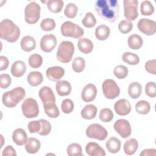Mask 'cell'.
Instances as JSON below:
<instances>
[{
  "label": "cell",
  "instance_id": "6da1fadb",
  "mask_svg": "<svg viewBox=\"0 0 156 156\" xmlns=\"http://www.w3.org/2000/svg\"><path fill=\"white\" fill-rule=\"evenodd\" d=\"M94 9L102 19L109 23L115 22L119 17V6L116 0H98L95 2Z\"/></svg>",
  "mask_w": 156,
  "mask_h": 156
},
{
  "label": "cell",
  "instance_id": "7a4b0ae2",
  "mask_svg": "<svg viewBox=\"0 0 156 156\" xmlns=\"http://www.w3.org/2000/svg\"><path fill=\"white\" fill-rule=\"evenodd\" d=\"M20 35V29L12 20L4 19L0 23V37L9 43L16 42Z\"/></svg>",
  "mask_w": 156,
  "mask_h": 156
},
{
  "label": "cell",
  "instance_id": "3957f363",
  "mask_svg": "<svg viewBox=\"0 0 156 156\" xmlns=\"http://www.w3.org/2000/svg\"><path fill=\"white\" fill-rule=\"evenodd\" d=\"M26 95V91L23 87H18L5 92L2 94V101L3 104L8 108L15 107Z\"/></svg>",
  "mask_w": 156,
  "mask_h": 156
},
{
  "label": "cell",
  "instance_id": "277c9868",
  "mask_svg": "<svg viewBox=\"0 0 156 156\" xmlns=\"http://www.w3.org/2000/svg\"><path fill=\"white\" fill-rule=\"evenodd\" d=\"M74 53V44L70 41H63L58 47L56 57L60 62L66 63L71 61Z\"/></svg>",
  "mask_w": 156,
  "mask_h": 156
},
{
  "label": "cell",
  "instance_id": "5b68a950",
  "mask_svg": "<svg viewBox=\"0 0 156 156\" xmlns=\"http://www.w3.org/2000/svg\"><path fill=\"white\" fill-rule=\"evenodd\" d=\"M60 30L63 36L74 38H80L84 34V31L81 27L69 21H65L62 24Z\"/></svg>",
  "mask_w": 156,
  "mask_h": 156
},
{
  "label": "cell",
  "instance_id": "8992f818",
  "mask_svg": "<svg viewBox=\"0 0 156 156\" xmlns=\"http://www.w3.org/2000/svg\"><path fill=\"white\" fill-rule=\"evenodd\" d=\"M40 5L35 2L28 4L24 9L25 21L29 24H34L38 22L40 17Z\"/></svg>",
  "mask_w": 156,
  "mask_h": 156
},
{
  "label": "cell",
  "instance_id": "52a82bcc",
  "mask_svg": "<svg viewBox=\"0 0 156 156\" xmlns=\"http://www.w3.org/2000/svg\"><path fill=\"white\" fill-rule=\"evenodd\" d=\"M23 115L26 118L37 117L39 114V107L37 101L33 98L26 99L21 105Z\"/></svg>",
  "mask_w": 156,
  "mask_h": 156
},
{
  "label": "cell",
  "instance_id": "ba28073f",
  "mask_svg": "<svg viewBox=\"0 0 156 156\" xmlns=\"http://www.w3.org/2000/svg\"><path fill=\"white\" fill-rule=\"evenodd\" d=\"M102 89L104 96L108 99H113L120 94V88L113 79H105L102 83Z\"/></svg>",
  "mask_w": 156,
  "mask_h": 156
},
{
  "label": "cell",
  "instance_id": "9c48e42d",
  "mask_svg": "<svg viewBox=\"0 0 156 156\" xmlns=\"http://www.w3.org/2000/svg\"><path fill=\"white\" fill-rule=\"evenodd\" d=\"M86 135L90 138H94L100 141L106 139L108 132L105 128L99 124H91L86 129Z\"/></svg>",
  "mask_w": 156,
  "mask_h": 156
},
{
  "label": "cell",
  "instance_id": "30bf717a",
  "mask_svg": "<svg viewBox=\"0 0 156 156\" xmlns=\"http://www.w3.org/2000/svg\"><path fill=\"white\" fill-rule=\"evenodd\" d=\"M124 15L127 21H134L138 16L137 0H124Z\"/></svg>",
  "mask_w": 156,
  "mask_h": 156
},
{
  "label": "cell",
  "instance_id": "8fae6325",
  "mask_svg": "<svg viewBox=\"0 0 156 156\" xmlns=\"http://www.w3.org/2000/svg\"><path fill=\"white\" fill-rule=\"evenodd\" d=\"M115 131L123 138H127L131 135L132 129L129 122L125 119H119L113 125Z\"/></svg>",
  "mask_w": 156,
  "mask_h": 156
},
{
  "label": "cell",
  "instance_id": "7c38bea8",
  "mask_svg": "<svg viewBox=\"0 0 156 156\" xmlns=\"http://www.w3.org/2000/svg\"><path fill=\"white\" fill-rule=\"evenodd\" d=\"M138 29L146 35H152L156 31V23L154 20L147 18H141L137 24Z\"/></svg>",
  "mask_w": 156,
  "mask_h": 156
},
{
  "label": "cell",
  "instance_id": "4fadbf2b",
  "mask_svg": "<svg viewBox=\"0 0 156 156\" xmlns=\"http://www.w3.org/2000/svg\"><path fill=\"white\" fill-rule=\"evenodd\" d=\"M57 45V38L53 34H46L40 40V46L41 49L44 52H51Z\"/></svg>",
  "mask_w": 156,
  "mask_h": 156
},
{
  "label": "cell",
  "instance_id": "5bb4252c",
  "mask_svg": "<svg viewBox=\"0 0 156 156\" xmlns=\"http://www.w3.org/2000/svg\"><path fill=\"white\" fill-rule=\"evenodd\" d=\"M38 96L43 102V105L55 102V97L52 89L48 86H44L40 88Z\"/></svg>",
  "mask_w": 156,
  "mask_h": 156
},
{
  "label": "cell",
  "instance_id": "9a60e30c",
  "mask_svg": "<svg viewBox=\"0 0 156 156\" xmlns=\"http://www.w3.org/2000/svg\"><path fill=\"white\" fill-rule=\"evenodd\" d=\"M96 95V87L93 83H88L83 88L81 93V98L84 102H90L95 99Z\"/></svg>",
  "mask_w": 156,
  "mask_h": 156
},
{
  "label": "cell",
  "instance_id": "2e32d148",
  "mask_svg": "<svg viewBox=\"0 0 156 156\" xmlns=\"http://www.w3.org/2000/svg\"><path fill=\"white\" fill-rule=\"evenodd\" d=\"M115 112L120 116H126L130 113L131 105L129 101L126 99H121L117 101L114 104Z\"/></svg>",
  "mask_w": 156,
  "mask_h": 156
},
{
  "label": "cell",
  "instance_id": "e0dca14e",
  "mask_svg": "<svg viewBox=\"0 0 156 156\" xmlns=\"http://www.w3.org/2000/svg\"><path fill=\"white\" fill-rule=\"evenodd\" d=\"M64 75L65 70L61 66H51L48 68L46 71L47 78L51 81H58Z\"/></svg>",
  "mask_w": 156,
  "mask_h": 156
},
{
  "label": "cell",
  "instance_id": "ac0fdd59",
  "mask_svg": "<svg viewBox=\"0 0 156 156\" xmlns=\"http://www.w3.org/2000/svg\"><path fill=\"white\" fill-rule=\"evenodd\" d=\"M86 153L90 156H105L104 149L95 142H90L85 146Z\"/></svg>",
  "mask_w": 156,
  "mask_h": 156
},
{
  "label": "cell",
  "instance_id": "d6986e66",
  "mask_svg": "<svg viewBox=\"0 0 156 156\" xmlns=\"http://www.w3.org/2000/svg\"><path fill=\"white\" fill-rule=\"evenodd\" d=\"M12 140L16 145L23 146L26 144L28 138L24 130L21 128H18L13 132Z\"/></svg>",
  "mask_w": 156,
  "mask_h": 156
},
{
  "label": "cell",
  "instance_id": "ffe728a7",
  "mask_svg": "<svg viewBox=\"0 0 156 156\" xmlns=\"http://www.w3.org/2000/svg\"><path fill=\"white\" fill-rule=\"evenodd\" d=\"M57 94L60 96H68L71 91V85L67 80H58L55 85Z\"/></svg>",
  "mask_w": 156,
  "mask_h": 156
},
{
  "label": "cell",
  "instance_id": "44dd1931",
  "mask_svg": "<svg viewBox=\"0 0 156 156\" xmlns=\"http://www.w3.org/2000/svg\"><path fill=\"white\" fill-rule=\"evenodd\" d=\"M79 50L83 54H90L93 50V42L87 38H80L77 41Z\"/></svg>",
  "mask_w": 156,
  "mask_h": 156
},
{
  "label": "cell",
  "instance_id": "7402d4cb",
  "mask_svg": "<svg viewBox=\"0 0 156 156\" xmlns=\"http://www.w3.org/2000/svg\"><path fill=\"white\" fill-rule=\"evenodd\" d=\"M26 71V65L25 63L21 60H17L12 65L11 73L16 77L23 76Z\"/></svg>",
  "mask_w": 156,
  "mask_h": 156
},
{
  "label": "cell",
  "instance_id": "603a6c76",
  "mask_svg": "<svg viewBox=\"0 0 156 156\" xmlns=\"http://www.w3.org/2000/svg\"><path fill=\"white\" fill-rule=\"evenodd\" d=\"M41 143L39 140L34 137H29L25 144V149L29 154L37 153L40 149Z\"/></svg>",
  "mask_w": 156,
  "mask_h": 156
},
{
  "label": "cell",
  "instance_id": "cb8c5ba5",
  "mask_svg": "<svg viewBox=\"0 0 156 156\" xmlns=\"http://www.w3.org/2000/svg\"><path fill=\"white\" fill-rule=\"evenodd\" d=\"M20 46L23 51L25 52H30L35 48L36 41L32 36L26 35L21 39Z\"/></svg>",
  "mask_w": 156,
  "mask_h": 156
},
{
  "label": "cell",
  "instance_id": "d4e9b609",
  "mask_svg": "<svg viewBox=\"0 0 156 156\" xmlns=\"http://www.w3.org/2000/svg\"><path fill=\"white\" fill-rule=\"evenodd\" d=\"M98 112L97 107L93 104L86 105L81 110V116L85 119L90 120L94 118Z\"/></svg>",
  "mask_w": 156,
  "mask_h": 156
},
{
  "label": "cell",
  "instance_id": "484cf974",
  "mask_svg": "<svg viewBox=\"0 0 156 156\" xmlns=\"http://www.w3.org/2000/svg\"><path fill=\"white\" fill-rule=\"evenodd\" d=\"M105 146L109 152L115 154L119 151L121 146V143L118 138L115 136H112L107 140Z\"/></svg>",
  "mask_w": 156,
  "mask_h": 156
},
{
  "label": "cell",
  "instance_id": "4316f807",
  "mask_svg": "<svg viewBox=\"0 0 156 156\" xmlns=\"http://www.w3.org/2000/svg\"><path fill=\"white\" fill-rule=\"evenodd\" d=\"M27 80L32 87H37L43 82V77L39 71H32L28 74Z\"/></svg>",
  "mask_w": 156,
  "mask_h": 156
},
{
  "label": "cell",
  "instance_id": "83f0119b",
  "mask_svg": "<svg viewBox=\"0 0 156 156\" xmlns=\"http://www.w3.org/2000/svg\"><path fill=\"white\" fill-rule=\"evenodd\" d=\"M138 143L135 138H130L125 141L124 144V153L128 155H133L137 151Z\"/></svg>",
  "mask_w": 156,
  "mask_h": 156
},
{
  "label": "cell",
  "instance_id": "f1b7e54d",
  "mask_svg": "<svg viewBox=\"0 0 156 156\" xmlns=\"http://www.w3.org/2000/svg\"><path fill=\"white\" fill-rule=\"evenodd\" d=\"M110 34V29L106 25H99L95 30L96 38L100 41H104L108 38Z\"/></svg>",
  "mask_w": 156,
  "mask_h": 156
},
{
  "label": "cell",
  "instance_id": "f546056e",
  "mask_svg": "<svg viewBox=\"0 0 156 156\" xmlns=\"http://www.w3.org/2000/svg\"><path fill=\"white\" fill-rule=\"evenodd\" d=\"M128 45L132 49H139L143 46V41L141 36L138 34H133L130 35L127 40Z\"/></svg>",
  "mask_w": 156,
  "mask_h": 156
},
{
  "label": "cell",
  "instance_id": "4dcf8cb0",
  "mask_svg": "<svg viewBox=\"0 0 156 156\" xmlns=\"http://www.w3.org/2000/svg\"><path fill=\"white\" fill-rule=\"evenodd\" d=\"M142 93L141 85L137 82H133L131 83L128 87V94L132 99L138 98Z\"/></svg>",
  "mask_w": 156,
  "mask_h": 156
},
{
  "label": "cell",
  "instance_id": "1f68e13d",
  "mask_svg": "<svg viewBox=\"0 0 156 156\" xmlns=\"http://www.w3.org/2000/svg\"><path fill=\"white\" fill-rule=\"evenodd\" d=\"M45 113L51 118H57L60 115V112L55 103H49L43 105Z\"/></svg>",
  "mask_w": 156,
  "mask_h": 156
},
{
  "label": "cell",
  "instance_id": "d6a6232c",
  "mask_svg": "<svg viewBox=\"0 0 156 156\" xmlns=\"http://www.w3.org/2000/svg\"><path fill=\"white\" fill-rule=\"evenodd\" d=\"M64 2L62 0H49L46 2L47 7L53 13L60 12L63 7Z\"/></svg>",
  "mask_w": 156,
  "mask_h": 156
},
{
  "label": "cell",
  "instance_id": "836d02e7",
  "mask_svg": "<svg viewBox=\"0 0 156 156\" xmlns=\"http://www.w3.org/2000/svg\"><path fill=\"white\" fill-rule=\"evenodd\" d=\"M122 60L130 65H136L140 62L138 55L130 52H126L122 54Z\"/></svg>",
  "mask_w": 156,
  "mask_h": 156
},
{
  "label": "cell",
  "instance_id": "e575fe53",
  "mask_svg": "<svg viewBox=\"0 0 156 156\" xmlns=\"http://www.w3.org/2000/svg\"><path fill=\"white\" fill-rule=\"evenodd\" d=\"M135 108L138 113L141 115H146L151 110V105L147 101L141 100L136 103Z\"/></svg>",
  "mask_w": 156,
  "mask_h": 156
},
{
  "label": "cell",
  "instance_id": "d590c367",
  "mask_svg": "<svg viewBox=\"0 0 156 156\" xmlns=\"http://www.w3.org/2000/svg\"><path fill=\"white\" fill-rule=\"evenodd\" d=\"M140 12L142 15L150 16L154 12V7L149 1H143L140 5Z\"/></svg>",
  "mask_w": 156,
  "mask_h": 156
},
{
  "label": "cell",
  "instance_id": "8d00e7d4",
  "mask_svg": "<svg viewBox=\"0 0 156 156\" xmlns=\"http://www.w3.org/2000/svg\"><path fill=\"white\" fill-rule=\"evenodd\" d=\"M66 153L69 156H82V147L78 143H71L67 147Z\"/></svg>",
  "mask_w": 156,
  "mask_h": 156
},
{
  "label": "cell",
  "instance_id": "74e56055",
  "mask_svg": "<svg viewBox=\"0 0 156 156\" xmlns=\"http://www.w3.org/2000/svg\"><path fill=\"white\" fill-rule=\"evenodd\" d=\"M28 63L29 66L32 68H38L41 66L43 63V58L38 54H33L29 57Z\"/></svg>",
  "mask_w": 156,
  "mask_h": 156
},
{
  "label": "cell",
  "instance_id": "f35d334b",
  "mask_svg": "<svg viewBox=\"0 0 156 156\" xmlns=\"http://www.w3.org/2000/svg\"><path fill=\"white\" fill-rule=\"evenodd\" d=\"M85 67V60L81 57H76L72 63V68L76 73H81Z\"/></svg>",
  "mask_w": 156,
  "mask_h": 156
},
{
  "label": "cell",
  "instance_id": "ab89813d",
  "mask_svg": "<svg viewBox=\"0 0 156 156\" xmlns=\"http://www.w3.org/2000/svg\"><path fill=\"white\" fill-rule=\"evenodd\" d=\"M78 11L77 6L72 2L68 3L64 10V15L69 18H74L76 16Z\"/></svg>",
  "mask_w": 156,
  "mask_h": 156
},
{
  "label": "cell",
  "instance_id": "60d3db41",
  "mask_svg": "<svg viewBox=\"0 0 156 156\" xmlns=\"http://www.w3.org/2000/svg\"><path fill=\"white\" fill-rule=\"evenodd\" d=\"M82 24L87 28H91L96 24V20L91 12H87L84 18L82 20Z\"/></svg>",
  "mask_w": 156,
  "mask_h": 156
},
{
  "label": "cell",
  "instance_id": "b9f144b4",
  "mask_svg": "<svg viewBox=\"0 0 156 156\" xmlns=\"http://www.w3.org/2000/svg\"><path fill=\"white\" fill-rule=\"evenodd\" d=\"M128 68L124 65H118L113 69V74L119 79H123L128 75Z\"/></svg>",
  "mask_w": 156,
  "mask_h": 156
},
{
  "label": "cell",
  "instance_id": "7bdbcfd3",
  "mask_svg": "<svg viewBox=\"0 0 156 156\" xmlns=\"http://www.w3.org/2000/svg\"><path fill=\"white\" fill-rule=\"evenodd\" d=\"M99 119L104 122H110L113 118V113L111 109L104 108L101 110L99 115Z\"/></svg>",
  "mask_w": 156,
  "mask_h": 156
},
{
  "label": "cell",
  "instance_id": "ee69618b",
  "mask_svg": "<svg viewBox=\"0 0 156 156\" xmlns=\"http://www.w3.org/2000/svg\"><path fill=\"white\" fill-rule=\"evenodd\" d=\"M55 21L52 18H45L40 23V27L43 30L48 32L52 30L55 27Z\"/></svg>",
  "mask_w": 156,
  "mask_h": 156
},
{
  "label": "cell",
  "instance_id": "f6af8a7d",
  "mask_svg": "<svg viewBox=\"0 0 156 156\" xmlns=\"http://www.w3.org/2000/svg\"><path fill=\"white\" fill-rule=\"evenodd\" d=\"M118 27L121 33L126 34L129 33L132 30L133 24L129 21L124 20L120 21V23L118 24Z\"/></svg>",
  "mask_w": 156,
  "mask_h": 156
},
{
  "label": "cell",
  "instance_id": "bcb514c9",
  "mask_svg": "<svg viewBox=\"0 0 156 156\" xmlns=\"http://www.w3.org/2000/svg\"><path fill=\"white\" fill-rule=\"evenodd\" d=\"M39 120L41 122V129L38 133L42 136L48 135L51 131L52 126L51 123L44 119H40Z\"/></svg>",
  "mask_w": 156,
  "mask_h": 156
},
{
  "label": "cell",
  "instance_id": "7dc6e473",
  "mask_svg": "<svg viewBox=\"0 0 156 156\" xmlns=\"http://www.w3.org/2000/svg\"><path fill=\"white\" fill-rule=\"evenodd\" d=\"M61 109L62 112L65 114H69L71 113L74 110V104L72 100L70 99H64L61 104Z\"/></svg>",
  "mask_w": 156,
  "mask_h": 156
},
{
  "label": "cell",
  "instance_id": "c3c4849f",
  "mask_svg": "<svg viewBox=\"0 0 156 156\" xmlns=\"http://www.w3.org/2000/svg\"><path fill=\"white\" fill-rule=\"evenodd\" d=\"M145 93L150 98L156 96V85L154 82H149L145 85Z\"/></svg>",
  "mask_w": 156,
  "mask_h": 156
},
{
  "label": "cell",
  "instance_id": "681fc988",
  "mask_svg": "<svg viewBox=\"0 0 156 156\" xmlns=\"http://www.w3.org/2000/svg\"><path fill=\"white\" fill-rule=\"evenodd\" d=\"M27 128L30 133H38L41 129V122L40 120L30 121L27 124Z\"/></svg>",
  "mask_w": 156,
  "mask_h": 156
},
{
  "label": "cell",
  "instance_id": "f907efd6",
  "mask_svg": "<svg viewBox=\"0 0 156 156\" xmlns=\"http://www.w3.org/2000/svg\"><path fill=\"white\" fill-rule=\"evenodd\" d=\"M11 82V77L8 74H1L0 75V86L1 88H7L10 85Z\"/></svg>",
  "mask_w": 156,
  "mask_h": 156
},
{
  "label": "cell",
  "instance_id": "816d5d0a",
  "mask_svg": "<svg viewBox=\"0 0 156 156\" xmlns=\"http://www.w3.org/2000/svg\"><path fill=\"white\" fill-rule=\"evenodd\" d=\"M156 60L152 59L147 61L144 65L146 71L149 74L154 75L156 74Z\"/></svg>",
  "mask_w": 156,
  "mask_h": 156
},
{
  "label": "cell",
  "instance_id": "f5cc1de1",
  "mask_svg": "<svg viewBox=\"0 0 156 156\" xmlns=\"http://www.w3.org/2000/svg\"><path fill=\"white\" fill-rule=\"evenodd\" d=\"M2 155H10V156H16V153L15 149L11 145L7 146L3 150L2 152Z\"/></svg>",
  "mask_w": 156,
  "mask_h": 156
},
{
  "label": "cell",
  "instance_id": "db71d44e",
  "mask_svg": "<svg viewBox=\"0 0 156 156\" xmlns=\"http://www.w3.org/2000/svg\"><path fill=\"white\" fill-rule=\"evenodd\" d=\"M9 64V61L8 58L4 56H0V71H4L7 69Z\"/></svg>",
  "mask_w": 156,
  "mask_h": 156
},
{
  "label": "cell",
  "instance_id": "11a10c76",
  "mask_svg": "<svg viewBox=\"0 0 156 156\" xmlns=\"http://www.w3.org/2000/svg\"><path fill=\"white\" fill-rule=\"evenodd\" d=\"M140 156H155L156 150L154 148L144 149L140 154Z\"/></svg>",
  "mask_w": 156,
  "mask_h": 156
},
{
  "label": "cell",
  "instance_id": "9f6ffc18",
  "mask_svg": "<svg viewBox=\"0 0 156 156\" xmlns=\"http://www.w3.org/2000/svg\"><path fill=\"white\" fill-rule=\"evenodd\" d=\"M55 155V154H46V155Z\"/></svg>",
  "mask_w": 156,
  "mask_h": 156
}]
</instances>
